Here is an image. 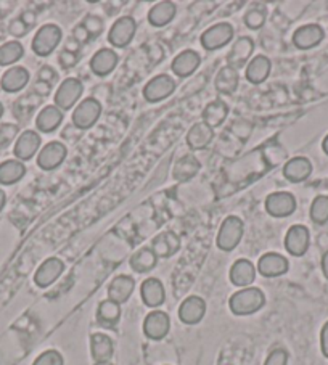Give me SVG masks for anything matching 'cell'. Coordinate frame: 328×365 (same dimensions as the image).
Returning <instances> with one entry per match:
<instances>
[{"instance_id": "cell-1", "label": "cell", "mask_w": 328, "mask_h": 365, "mask_svg": "<svg viewBox=\"0 0 328 365\" xmlns=\"http://www.w3.org/2000/svg\"><path fill=\"white\" fill-rule=\"evenodd\" d=\"M266 304V296L259 288L248 286L233 293L228 299V308L235 315H251L254 312L261 311Z\"/></svg>"}, {"instance_id": "cell-2", "label": "cell", "mask_w": 328, "mask_h": 365, "mask_svg": "<svg viewBox=\"0 0 328 365\" xmlns=\"http://www.w3.org/2000/svg\"><path fill=\"white\" fill-rule=\"evenodd\" d=\"M243 232L245 226L242 219L237 216H228L219 228L218 240H216L218 241V248L222 251H233L242 241Z\"/></svg>"}, {"instance_id": "cell-3", "label": "cell", "mask_w": 328, "mask_h": 365, "mask_svg": "<svg viewBox=\"0 0 328 365\" xmlns=\"http://www.w3.org/2000/svg\"><path fill=\"white\" fill-rule=\"evenodd\" d=\"M62 40V29L57 25H44L33 39V52L39 57H47L54 52Z\"/></svg>"}, {"instance_id": "cell-4", "label": "cell", "mask_w": 328, "mask_h": 365, "mask_svg": "<svg viewBox=\"0 0 328 365\" xmlns=\"http://www.w3.org/2000/svg\"><path fill=\"white\" fill-rule=\"evenodd\" d=\"M84 92V86L82 82L76 78H68L62 82L55 93V107L62 111H66L73 108Z\"/></svg>"}, {"instance_id": "cell-5", "label": "cell", "mask_w": 328, "mask_h": 365, "mask_svg": "<svg viewBox=\"0 0 328 365\" xmlns=\"http://www.w3.org/2000/svg\"><path fill=\"white\" fill-rule=\"evenodd\" d=\"M102 115V105L95 98H86L74 108L73 122L79 129H89L98 121Z\"/></svg>"}, {"instance_id": "cell-6", "label": "cell", "mask_w": 328, "mask_h": 365, "mask_svg": "<svg viewBox=\"0 0 328 365\" xmlns=\"http://www.w3.org/2000/svg\"><path fill=\"white\" fill-rule=\"evenodd\" d=\"M233 37V28L228 23H218L208 28L201 36V45L206 50H218L226 47Z\"/></svg>"}, {"instance_id": "cell-7", "label": "cell", "mask_w": 328, "mask_h": 365, "mask_svg": "<svg viewBox=\"0 0 328 365\" xmlns=\"http://www.w3.org/2000/svg\"><path fill=\"white\" fill-rule=\"evenodd\" d=\"M174 91H175V82L171 76L160 74L146 82L144 89V97L148 100V102L156 103V102H161L164 98H168L169 95H172Z\"/></svg>"}, {"instance_id": "cell-8", "label": "cell", "mask_w": 328, "mask_h": 365, "mask_svg": "<svg viewBox=\"0 0 328 365\" xmlns=\"http://www.w3.org/2000/svg\"><path fill=\"white\" fill-rule=\"evenodd\" d=\"M136 29L137 25L134 18H131V16H122V18H119L113 26H111L108 34V42L113 47H119V49H122V47L132 42L134 36H136Z\"/></svg>"}, {"instance_id": "cell-9", "label": "cell", "mask_w": 328, "mask_h": 365, "mask_svg": "<svg viewBox=\"0 0 328 365\" xmlns=\"http://www.w3.org/2000/svg\"><path fill=\"white\" fill-rule=\"evenodd\" d=\"M169 328H171V320H169V315L166 312L163 311L150 312L144 320L145 337L153 341H160L166 337L169 333Z\"/></svg>"}, {"instance_id": "cell-10", "label": "cell", "mask_w": 328, "mask_h": 365, "mask_svg": "<svg viewBox=\"0 0 328 365\" xmlns=\"http://www.w3.org/2000/svg\"><path fill=\"white\" fill-rule=\"evenodd\" d=\"M266 211L274 217H286L296 211V198L288 192H275L266 198Z\"/></svg>"}, {"instance_id": "cell-11", "label": "cell", "mask_w": 328, "mask_h": 365, "mask_svg": "<svg viewBox=\"0 0 328 365\" xmlns=\"http://www.w3.org/2000/svg\"><path fill=\"white\" fill-rule=\"evenodd\" d=\"M206 314V303L200 296H189L179 308V319L185 325H197Z\"/></svg>"}, {"instance_id": "cell-12", "label": "cell", "mask_w": 328, "mask_h": 365, "mask_svg": "<svg viewBox=\"0 0 328 365\" xmlns=\"http://www.w3.org/2000/svg\"><path fill=\"white\" fill-rule=\"evenodd\" d=\"M66 146L62 142H50L47 144L42 150L39 151L37 164L44 170H54L66 160Z\"/></svg>"}, {"instance_id": "cell-13", "label": "cell", "mask_w": 328, "mask_h": 365, "mask_svg": "<svg viewBox=\"0 0 328 365\" xmlns=\"http://www.w3.org/2000/svg\"><path fill=\"white\" fill-rule=\"evenodd\" d=\"M309 240L310 235L308 227L293 226L285 235V248L291 256L300 257L306 255V251L309 250Z\"/></svg>"}, {"instance_id": "cell-14", "label": "cell", "mask_w": 328, "mask_h": 365, "mask_svg": "<svg viewBox=\"0 0 328 365\" xmlns=\"http://www.w3.org/2000/svg\"><path fill=\"white\" fill-rule=\"evenodd\" d=\"M64 270V264L62 259L58 257H49L40 264L39 269L34 274V282L36 285L40 288H47L50 286L52 284H55L58 280V277L63 274Z\"/></svg>"}, {"instance_id": "cell-15", "label": "cell", "mask_w": 328, "mask_h": 365, "mask_svg": "<svg viewBox=\"0 0 328 365\" xmlns=\"http://www.w3.org/2000/svg\"><path fill=\"white\" fill-rule=\"evenodd\" d=\"M288 259L279 255V253H266V255L261 256L259 261H257V270L264 277H280L288 272Z\"/></svg>"}, {"instance_id": "cell-16", "label": "cell", "mask_w": 328, "mask_h": 365, "mask_svg": "<svg viewBox=\"0 0 328 365\" xmlns=\"http://www.w3.org/2000/svg\"><path fill=\"white\" fill-rule=\"evenodd\" d=\"M325 37L324 29L319 25H306L298 28L295 34H293V44H295L298 49L308 50L312 49V47H317L322 40Z\"/></svg>"}, {"instance_id": "cell-17", "label": "cell", "mask_w": 328, "mask_h": 365, "mask_svg": "<svg viewBox=\"0 0 328 365\" xmlns=\"http://www.w3.org/2000/svg\"><path fill=\"white\" fill-rule=\"evenodd\" d=\"M40 146V135L34 131H25L16 140L13 153L18 161H28L36 155Z\"/></svg>"}, {"instance_id": "cell-18", "label": "cell", "mask_w": 328, "mask_h": 365, "mask_svg": "<svg viewBox=\"0 0 328 365\" xmlns=\"http://www.w3.org/2000/svg\"><path fill=\"white\" fill-rule=\"evenodd\" d=\"M228 277H230V282L235 286L248 288L256 279L254 264L248 261V259H238V261L233 262V266L230 267V274H228Z\"/></svg>"}, {"instance_id": "cell-19", "label": "cell", "mask_w": 328, "mask_h": 365, "mask_svg": "<svg viewBox=\"0 0 328 365\" xmlns=\"http://www.w3.org/2000/svg\"><path fill=\"white\" fill-rule=\"evenodd\" d=\"M201 58L197 54L195 50H184L174 58V62L171 64L172 71L179 78H189L190 74H193L200 66Z\"/></svg>"}, {"instance_id": "cell-20", "label": "cell", "mask_w": 328, "mask_h": 365, "mask_svg": "<svg viewBox=\"0 0 328 365\" xmlns=\"http://www.w3.org/2000/svg\"><path fill=\"white\" fill-rule=\"evenodd\" d=\"M134 288H136V282H134L132 277L129 275L115 277L113 282H111L108 286V299L121 306L122 303H126L127 299L131 298Z\"/></svg>"}, {"instance_id": "cell-21", "label": "cell", "mask_w": 328, "mask_h": 365, "mask_svg": "<svg viewBox=\"0 0 328 365\" xmlns=\"http://www.w3.org/2000/svg\"><path fill=\"white\" fill-rule=\"evenodd\" d=\"M254 50V42L250 37H242L238 39L235 44H233L230 54H228V66L237 69L243 68L248 60H251V55H253Z\"/></svg>"}, {"instance_id": "cell-22", "label": "cell", "mask_w": 328, "mask_h": 365, "mask_svg": "<svg viewBox=\"0 0 328 365\" xmlns=\"http://www.w3.org/2000/svg\"><path fill=\"white\" fill-rule=\"evenodd\" d=\"M140 296H142L144 304L148 308H160L166 299V291L158 279H146L140 286Z\"/></svg>"}, {"instance_id": "cell-23", "label": "cell", "mask_w": 328, "mask_h": 365, "mask_svg": "<svg viewBox=\"0 0 328 365\" xmlns=\"http://www.w3.org/2000/svg\"><path fill=\"white\" fill-rule=\"evenodd\" d=\"M310 173H312V163L304 156L291 158L283 168V175L293 184H300V182L306 180Z\"/></svg>"}, {"instance_id": "cell-24", "label": "cell", "mask_w": 328, "mask_h": 365, "mask_svg": "<svg viewBox=\"0 0 328 365\" xmlns=\"http://www.w3.org/2000/svg\"><path fill=\"white\" fill-rule=\"evenodd\" d=\"M90 351L93 361L97 362H110V359L113 357L115 346L113 341L105 333H93L90 338Z\"/></svg>"}, {"instance_id": "cell-25", "label": "cell", "mask_w": 328, "mask_h": 365, "mask_svg": "<svg viewBox=\"0 0 328 365\" xmlns=\"http://www.w3.org/2000/svg\"><path fill=\"white\" fill-rule=\"evenodd\" d=\"M28 82H29L28 69L23 66H15V68H10L7 73H4L0 86H2V89L5 92L15 93V92H20L21 89H25Z\"/></svg>"}, {"instance_id": "cell-26", "label": "cell", "mask_w": 328, "mask_h": 365, "mask_svg": "<svg viewBox=\"0 0 328 365\" xmlns=\"http://www.w3.org/2000/svg\"><path fill=\"white\" fill-rule=\"evenodd\" d=\"M180 246L179 237L174 232H163L155 237L150 248L153 250L156 257H171L175 255Z\"/></svg>"}, {"instance_id": "cell-27", "label": "cell", "mask_w": 328, "mask_h": 365, "mask_svg": "<svg viewBox=\"0 0 328 365\" xmlns=\"http://www.w3.org/2000/svg\"><path fill=\"white\" fill-rule=\"evenodd\" d=\"M246 79H248L251 84H261L264 82L269 74H271V60L264 55H257L251 58L248 66H246Z\"/></svg>"}, {"instance_id": "cell-28", "label": "cell", "mask_w": 328, "mask_h": 365, "mask_svg": "<svg viewBox=\"0 0 328 365\" xmlns=\"http://www.w3.org/2000/svg\"><path fill=\"white\" fill-rule=\"evenodd\" d=\"M116 64H118V55H116L111 49L98 50L90 60L92 71L97 76L110 74L116 68Z\"/></svg>"}, {"instance_id": "cell-29", "label": "cell", "mask_w": 328, "mask_h": 365, "mask_svg": "<svg viewBox=\"0 0 328 365\" xmlns=\"http://www.w3.org/2000/svg\"><path fill=\"white\" fill-rule=\"evenodd\" d=\"M214 137V131L211 129L206 122H198L193 126L189 134H187V144L192 150H203L211 144Z\"/></svg>"}, {"instance_id": "cell-30", "label": "cell", "mask_w": 328, "mask_h": 365, "mask_svg": "<svg viewBox=\"0 0 328 365\" xmlns=\"http://www.w3.org/2000/svg\"><path fill=\"white\" fill-rule=\"evenodd\" d=\"M26 174V166L18 160H7L0 163V185H13Z\"/></svg>"}, {"instance_id": "cell-31", "label": "cell", "mask_w": 328, "mask_h": 365, "mask_svg": "<svg viewBox=\"0 0 328 365\" xmlns=\"http://www.w3.org/2000/svg\"><path fill=\"white\" fill-rule=\"evenodd\" d=\"M175 11H177L175 5L172 2H168V0H164V2L156 4L155 7L150 10L148 23L151 26H156V28L166 26L174 20Z\"/></svg>"}, {"instance_id": "cell-32", "label": "cell", "mask_w": 328, "mask_h": 365, "mask_svg": "<svg viewBox=\"0 0 328 365\" xmlns=\"http://www.w3.org/2000/svg\"><path fill=\"white\" fill-rule=\"evenodd\" d=\"M62 121H63V111L54 107V105H50V107H45L37 115L36 126L40 132L49 134V132H54L55 129H58V126L62 124Z\"/></svg>"}, {"instance_id": "cell-33", "label": "cell", "mask_w": 328, "mask_h": 365, "mask_svg": "<svg viewBox=\"0 0 328 365\" xmlns=\"http://www.w3.org/2000/svg\"><path fill=\"white\" fill-rule=\"evenodd\" d=\"M121 317V306L118 303L111 301V299H105L100 303L97 309V320L100 322L103 327H115L119 322Z\"/></svg>"}, {"instance_id": "cell-34", "label": "cell", "mask_w": 328, "mask_h": 365, "mask_svg": "<svg viewBox=\"0 0 328 365\" xmlns=\"http://www.w3.org/2000/svg\"><path fill=\"white\" fill-rule=\"evenodd\" d=\"M158 257L151 248H140L131 257V267L139 274H146L155 269Z\"/></svg>"}, {"instance_id": "cell-35", "label": "cell", "mask_w": 328, "mask_h": 365, "mask_svg": "<svg viewBox=\"0 0 328 365\" xmlns=\"http://www.w3.org/2000/svg\"><path fill=\"white\" fill-rule=\"evenodd\" d=\"M227 105L222 102V100H214V102H211L206 108L203 111V122H206V124L214 129L221 126L224 120L227 117Z\"/></svg>"}, {"instance_id": "cell-36", "label": "cell", "mask_w": 328, "mask_h": 365, "mask_svg": "<svg viewBox=\"0 0 328 365\" xmlns=\"http://www.w3.org/2000/svg\"><path fill=\"white\" fill-rule=\"evenodd\" d=\"M198 170H200V163L195 156L185 155L180 158V160L175 163L174 166V178L177 180H189L192 178H195Z\"/></svg>"}, {"instance_id": "cell-37", "label": "cell", "mask_w": 328, "mask_h": 365, "mask_svg": "<svg viewBox=\"0 0 328 365\" xmlns=\"http://www.w3.org/2000/svg\"><path fill=\"white\" fill-rule=\"evenodd\" d=\"M216 89L222 93H232L233 91L237 89L238 86V73L237 69H233L230 66L222 68L219 74L216 76Z\"/></svg>"}, {"instance_id": "cell-38", "label": "cell", "mask_w": 328, "mask_h": 365, "mask_svg": "<svg viewBox=\"0 0 328 365\" xmlns=\"http://www.w3.org/2000/svg\"><path fill=\"white\" fill-rule=\"evenodd\" d=\"M23 55H25V49L16 40L4 44L0 47V66H10V64L18 62Z\"/></svg>"}, {"instance_id": "cell-39", "label": "cell", "mask_w": 328, "mask_h": 365, "mask_svg": "<svg viewBox=\"0 0 328 365\" xmlns=\"http://www.w3.org/2000/svg\"><path fill=\"white\" fill-rule=\"evenodd\" d=\"M310 219L315 224L328 222V197L320 195L310 204Z\"/></svg>"}, {"instance_id": "cell-40", "label": "cell", "mask_w": 328, "mask_h": 365, "mask_svg": "<svg viewBox=\"0 0 328 365\" xmlns=\"http://www.w3.org/2000/svg\"><path fill=\"white\" fill-rule=\"evenodd\" d=\"M266 21V11L261 8H251L245 15V23L250 29H259Z\"/></svg>"}, {"instance_id": "cell-41", "label": "cell", "mask_w": 328, "mask_h": 365, "mask_svg": "<svg viewBox=\"0 0 328 365\" xmlns=\"http://www.w3.org/2000/svg\"><path fill=\"white\" fill-rule=\"evenodd\" d=\"M33 365H64V359L58 351L49 349V351H44L42 354L34 361Z\"/></svg>"}, {"instance_id": "cell-42", "label": "cell", "mask_w": 328, "mask_h": 365, "mask_svg": "<svg viewBox=\"0 0 328 365\" xmlns=\"http://www.w3.org/2000/svg\"><path fill=\"white\" fill-rule=\"evenodd\" d=\"M288 364V352L285 349H274L271 354L267 356L264 365H286Z\"/></svg>"}, {"instance_id": "cell-43", "label": "cell", "mask_w": 328, "mask_h": 365, "mask_svg": "<svg viewBox=\"0 0 328 365\" xmlns=\"http://www.w3.org/2000/svg\"><path fill=\"white\" fill-rule=\"evenodd\" d=\"M320 349H322V354L328 359V322L322 327V332H320Z\"/></svg>"}, {"instance_id": "cell-44", "label": "cell", "mask_w": 328, "mask_h": 365, "mask_svg": "<svg viewBox=\"0 0 328 365\" xmlns=\"http://www.w3.org/2000/svg\"><path fill=\"white\" fill-rule=\"evenodd\" d=\"M322 270H324V275L328 279V251L322 256Z\"/></svg>"}, {"instance_id": "cell-45", "label": "cell", "mask_w": 328, "mask_h": 365, "mask_svg": "<svg viewBox=\"0 0 328 365\" xmlns=\"http://www.w3.org/2000/svg\"><path fill=\"white\" fill-rule=\"evenodd\" d=\"M5 203H7V195H5L4 190H0V213L5 208Z\"/></svg>"}, {"instance_id": "cell-46", "label": "cell", "mask_w": 328, "mask_h": 365, "mask_svg": "<svg viewBox=\"0 0 328 365\" xmlns=\"http://www.w3.org/2000/svg\"><path fill=\"white\" fill-rule=\"evenodd\" d=\"M322 150H324L328 155V135L324 139V142H322Z\"/></svg>"}, {"instance_id": "cell-47", "label": "cell", "mask_w": 328, "mask_h": 365, "mask_svg": "<svg viewBox=\"0 0 328 365\" xmlns=\"http://www.w3.org/2000/svg\"><path fill=\"white\" fill-rule=\"evenodd\" d=\"M95 365H113L111 362H97Z\"/></svg>"}, {"instance_id": "cell-48", "label": "cell", "mask_w": 328, "mask_h": 365, "mask_svg": "<svg viewBox=\"0 0 328 365\" xmlns=\"http://www.w3.org/2000/svg\"><path fill=\"white\" fill-rule=\"evenodd\" d=\"M2 115H4V105L0 103V117H2Z\"/></svg>"}]
</instances>
